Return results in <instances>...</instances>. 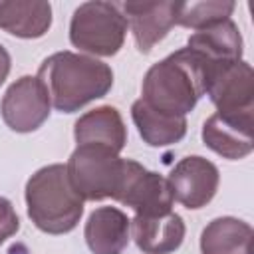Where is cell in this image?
Here are the masks:
<instances>
[{
	"instance_id": "1",
	"label": "cell",
	"mask_w": 254,
	"mask_h": 254,
	"mask_svg": "<svg viewBox=\"0 0 254 254\" xmlns=\"http://www.w3.org/2000/svg\"><path fill=\"white\" fill-rule=\"evenodd\" d=\"M36 77L48 91L50 103L62 113L81 109L113 85V71L107 64L75 52L52 54L42 62Z\"/></svg>"
},
{
	"instance_id": "2",
	"label": "cell",
	"mask_w": 254,
	"mask_h": 254,
	"mask_svg": "<svg viewBox=\"0 0 254 254\" xmlns=\"http://www.w3.org/2000/svg\"><path fill=\"white\" fill-rule=\"evenodd\" d=\"M206 93V69L189 48L169 54L143 77V101L167 115L185 117Z\"/></svg>"
},
{
	"instance_id": "3",
	"label": "cell",
	"mask_w": 254,
	"mask_h": 254,
	"mask_svg": "<svg viewBox=\"0 0 254 254\" xmlns=\"http://www.w3.org/2000/svg\"><path fill=\"white\" fill-rule=\"evenodd\" d=\"M26 206L32 222L48 234L73 230L83 214V198L71 187L65 165H48L30 177Z\"/></svg>"
},
{
	"instance_id": "4",
	"label": "cell",
	"mask_w": 254,
	"mask_h": 254,
	"mask_svg": "<svg viewBox=\"0 0 254 254\" xmlns=\"http://www.w3.org/2000/svg\"><path fill=\"white\" fill-rule=\"evenodd\" d=\"M133 163L135 161L121 159L119 153L105 147L77 145L69 155L65 171L71 187L83 200H117L125 189Z\"/></svg>"
},
{
	"instance_id": "5",
	"label": "cell",
	"mask_w": 254,
	"mask_h": 254,
	"mask_svg": "<svg viewBox=\"0 0 254 254\" xmlns=\"http://www.w3.org/2000/svg\"><path fill=\"white\" fill-rule=\"evenodd\" d=\"M127 34V20L115 2H85L69 24V40L75 48L95 56H115Z\"/></svg>"
},
{
	"instance_id": "6",
	"label": "cell",
	"mask_w": 254,
	"mask_h": 254,
	"mask_svg": "<svg viewBox=\"0 0 254 254\" xmlns=\"http://www.w3.org/2000/svg\"><path fill=\"white\" fill-rule=\"evenodd\" d=\"M50 97L40 79L24 75L16 79L4 93L0 113L4 123L16 133H30L42 127L50 115Z\"/></svg>"
},
{
	"instance_id": "7",
	"label": "cell",
	"mask_w": 254,
	"mask_h": 254,
	"mask_svg": "<svg viewBox=\"0 0 254 254\" xmlns=\"http://www.w3.org/2000/svg\"><path fill=\"white\" fill-rule=\"evenodd\" d=\"M206 95L218 113H254V75L248 62L216 67L206 81Z\"/></svg>"
},
{
	"instance_id": "8",
	"label": "cell",
	"mask_w": 254,
	"mask_h": 254,
	"mask_svg": "<svg viewBox=\"0 0 254 254\" xmlns=\"http://www.w3.org/2000/svg\"><path fill=\"white\" fill-rule=\"evenodd\" d=\"M173 198L187 208H202L212 200L218 189V169L204 157L190 155L181 159L169 175Z\"/></svg>"
},
{
	"instance_id": "9",
	"label": "cell",
	"mask_w": 254,
	"mask_h": 254,
	"mask_svg": "<svg viewBox=\"0 0 254 254\" xmlns=\"http://www.w3.org/2000/svg\"><path fill=\"white\" fill-rule=\"evenodd\" d=\"M254 113H212L202 125V141L216 155L236 161L252 153Z\"/></svg>"
},
{
	"instance_id": "10",
	"label": "cell",
	"mask_w": 254,
	"mask_h": 254,
	"mask_svg": "<svg viewBox=\"0 0 254 254\" xmlns=\"http://www.w3.org/2000/svg\"><path fill=\"white\" fill-rule=\"evenodd\" d=\"M139 52L149 54L177 24L179 2H123L119 4Z\"/></svg>"
},
{
	"instance_id": "11",
	"label": "cell",
	"mask_w": 254,
	"mask_h": 254,
	"mask_svg": "<svg viewBox=\"0 0 254 254\" xmlns=\"http://www.w3.org/2000/svg\"><path fill=\"white\" fill-rule=\"evenodd\" d=\"M189 50H192L204 64L206 81L208 75L226 64L238 62L242 58V36L238 26L228 18L204 26L189 36Z\"/></svg>"
},
{
	"instance_id": "12",
	"label": "cell",
	"mask_w": 254,
	"mask_h": 254,
	"mask_svg": "<svg viewBox=\"0 0 254 254\" xmlns=\"http://www.w3.org/2000/svg\"><path fill=\"white\" fill-rule=\"evenodd\" d=\"M173 192L169 187V181L157 173L147 171L137 161L133 163V169L129 173V179L125 183V189L117 202L131 206L135 214L141 216H157L171 212L173 206Z\"/></svg>"
},
{
	"instance_id": "13",
	"label": "cell",
	"mask_w": 254,
	"mask_h": 254,
	"mask_svg": "<svg viewBox=\"0 0 254 254\" xmlns=\"http://www.w3.org/2000/svg\"><path fill=\"white\" fill-rule=\"evenodd\" d=\"M129 232L137 248L145 254H169L183 244L185 222L173 210L157 216L135 214V218L129 220Z\"/></svg>"
},
{
	"instance_id": "14",
	"label": "cell",
	"mask_w": 254,
	"mask_h": 254,
	"mask_svg": "<svg viewBox=\"0 0 254 254\" xmlns=\"http://www.w3.org/2000/svg\"><path fill=\"white\" fill-rule=\"evenodd\" d=\"M73 135L77 145L105 147L115 153H121V149L127 143V129L123 117L111 105H103L83 113L75 121Z\"/></svg>"
},
{
	"instance_id": "15",
	"label": "cell",
	"mask_w": 254,
	"mask_h": 254,
	"mask_svg": "<svg viewBox=\"0 0 254 254\" xmlns=\"http://www.w3.org/2000/svg\"><path fill=\"white\" fill-rule=\"evenodd\" d=\"M83 236L93 254H123L129 244V218L115 206H99L89 214Z\"/></svg>"
},
{
	"instance_id": "16",
	"label": "cell",
	"mask_w": 254,
	"mask_h": 254,
	"mask_svg": "<svg viewBox=\"0 0 254 254\" xmlns=\"http://www.w3.org/2000/svg\"><path fill=\"white\" fill-rule=\"evenodd\" d=\"M133 123L143 137V141L151 147H167L179 143L187 133V119L161 113L149 107L143 99H137L131 105Z\"/></svg>"
},
{
	"instance_id": "17",
	"label": "cell",
	"mask_w": 254,
	"mask_h": 254,
	"mask_svg": "<svg viewBox=\"0 0 254 254\" xmlns=\"http://www.w3.org/2000/svg\"><path fill=\"white\" fill-rule=\"evenodd\" d=\"M252 226L232 216H220L200 234L202 254H252Z\"/></svg>"
},
{
	"instance_id": "18",
	"label": "cell",
	"mask_w": 254,
	"mask_h": 254,
	"mask_svg": "<svg viewBox=\"0 0 254 254\" xmlns=\"http://www.w3.org/2000/svg\"><path fill=\"white\" fill-rule=\"evenodd\" d=\"M52 26L48 2H0V28L18 38H40Z\"/></svg>"
},
{
	"instance_id": "19",
	"label": "cell",
	"mask_w": 254,
	"mask_h": 254,
	"mask_svg": "<svg viewBox=\"0 0 254 254\" xmlns=\"http://www.w3.org/2000/svg\"><path fill=\"white\" fill-rule=\"evenodd\" d=\"M234 12V2L206 0V2H179L177 24L185 28L200 30L220 20H228Z\"/></svg>"
},
{
	"instance_id": "20",
	"label": "cell",
	"mask_w": 254,
	"mask_h": 254,
	"mask_svg": "<svg viewBox=\"0 0 254 254\" xmlns=\"http://www.w3.org/2000/svg\"><path fill=\"white\" fill-rule=\"evenodd\" d=\"M18 228H20V218H18L12 202L8 198L0 196V244L6 238L14 236L18 232Z\"/></svg>"
},
{
	"instance_id": "21",
	"label": "cell",
	"mask_w": 254,
	"mask_h": 254,
	"mask_svg": "<svg viewBox=\"0 0 254 254\" xmlns=\"http://www.w3.org/2000/svg\"><path fill=\"white\" fill-rule=\"evenodd\" d=\"M8 73H10V54L0 44V85L4 83V79L8 77Z\"/></svg>"
}]
</instances>
